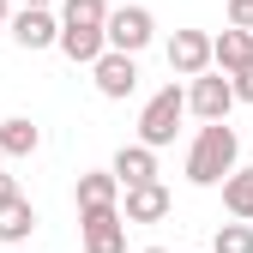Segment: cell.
<instances>
[{
  "label": "cell",
  "instance_id": "cell-23",
  "mask_svg": "<svg viewBox=\"0 0 253 253\" xmlns=\"http://www.w3.org/2000/svg\"><path fill=\"white\" fill-rule=\"evenodd\" d=\"M145 253H163V247H145Z\"/></svg>",
  "mask_w": 253,
  "mask_h": 253
},
{
  "label": "cell",
  "instance_id": "cell-2",
  "mask_svg": "<svg viewBox=\"0 0 253 253\" xmlns=\"http://www.w3.org/2000/svg\"><path fill=\"white\" fill-rule=\"evenodd\" d=\"M181 115H187V90H181V84H163V90H157V97L145 103V115H139V139H145L151 151L175 145V126H181Z\"/></svg>",
  "mask_w": 253,
  "mask_h": 253
},
{
  "label": "cell",
  "instance_id": "cell-8",
  "mask_svg": "<svg viewBox=\"0 0 253 253\" xmlns=\"http://www.w3.org/2000/svg\"><path fill=\"white\" fill-rule=\"evenodd\" d=\"M12 42L18 48H60V18H48V6H24L12 18Z\"/></svg>",
  "mask_w": 253,
  "mask_h": 253
},
{
  "label": "cell",
  "instance_id": "cell-21",
  "mask_svg": "<svg viewBox=\"0 0 253 253\" xmlns=\"http://www.w3.org/2000/svg\"><path fill=\"white\" fill-rule=\"evenodd\" d=\"M6 24H12V12H6V0H0V30H6Z\"/></svg>",
  "mask_w": 253,
  "mask_h": 253
},
{
  "label": "cell",
  "instance_id": "cell-6",
  "mask_svg": "<svg viewBox=\"0 0 253 253\" xmlns=\"http://www.w3.org/2000/svg\"><path fill=\"white\" fill-rule=\"evenodd\" d=\"M90 73H97V90H103L109 103L133 97V84H139V67H133V54H126V48H109V54H103Z\"/></svg>",
  "mask_w": 253,
  "mask_h": 253
},
{
  "label": "cell",
  "instance_id": "cell-12",
  "mask_svg": "<svg viewBox=\"0 0 253 253\" xmlns=\"http://www.w3.org/2000/svg\"><path fill=\"white\" fill-rule=\"evenodd\" d=\"M121 199V175L115 169H97V175H79V211H103Z\"/></svg>",
  "mask_w": 253,
  "mask_h": 253
},
{
  "label": "cell",
  "instance_id": "cell-7",
  "mask_svg": "<svg viewBox=\"0 0 253 253\" xmlns=\"http://www.w3.org/2000/svg\"><path fill=\"white\" fill-rule=\"evenodd\" d=\"M151 37H157V24H151V12H145V6H121V12H109V48L139 54Z\"/></svg>",
  "mask_w": 253,
  "mask_h": 253
},
{
  "label": "cell",
  "instance_id": "cell-24",
  "mask_svg": "<svg viewBox=\"0 0 253 253\" xmlns=\"http://www.w3.org/2000/svg\"><path fill=\"white\" fill-rule=\"evenodd\" d=\"M0 157H6V151H0Z\"/></svg>",
  "mask_w": 253,
  "mask_h": 253
},
{
  "label": "cell",
  "instance_id": "cell-19",
  "mask_svg": "<svg viewBox=\"0 0 253 253\" xmlns=\"http://www.w3.org/2000/svg\"><path fill=\"white\" fill-rule=\"evenodd\" d=\"M229 79H235V97L253 103V67H241V73H229Z\"/></svg>",
  "mask_w": 253,
  "mask_h": 253
},
{
  "label": "cell",
  "instance_id": "cell-11",
  "mask_svg": "<svg viewBox=\"0 0 253 253\" xmlns=\"http://www.w3.org/2000/svg\"><path fill=\"white\" fill-rule=\"evenodd\" d=\"M211 54H217V67H223V73H241V67H253V30L229 24L223 37H211Z\"/></svg>",
  "mask_w": 253,
  "mask_h": 253
},
{
  "label": "cell",
  "instance_id": "cell-5",
  "mask_svg": "<svg viewBox=\"0 0 253 253\" xmlns=\"http://www.w3.org/2000/svg\"><path fill=\"white\" fill-rule=\"evenodd\" d=\"M211 60L217 54H211V37H205V30H175V37H169V67L181 79H199Z\"/></svg>",
  "mask_w": 253,
  "mask_h": 253
},
{
  "label": "cell",
  "instance_id": "cell-1",
  "mask_svg": "<svg viewBox=\"0 0 253 253\" xmlns=\"http://www.w3.org/2000/svg\"><path fill=\"white\" fill-rule=\"evenodd\" d=\"M235 157H241L235 126L229 121H205L199 139H193V151H187V181H193V187H223L235 175Z\"/></svg>",
  "mask_w": 253,
  "mask_h": 253
},
{
  "label": "cell",
  "instance_id": "cell-14",
  "mask_svg": "<svg viewBox=\"0 0 253 253\" xmlns=\"http://www.w3.org/2000/svg\"><path fill=\"white\" fill-rule=\"evenodd\" d=\"M30 229H37V211H30V199H12V205H0V241L18 247Z\"/></svg>",
  "mask_w": 253,
  "mask_h": 253
},
{
  "label": "cell",
  "instance_id": "cell-10",
  "mask_svg": "<svg viewBox=\"0 0 253 253\" xmlns=\"http://www.w3.org/2000/svg\"><path fill=\"white\" fill-rule=\"evenodd\" d=\"M115 175H121V187H145V181H157V151L139 139V145H121L115 151Z\"/></svg>",
  "mask_w": 253,
  "mask_h": 253
},
{
  "label": "cell",
  "instance_id": "cell-9",
  "mask_svg": "<svg viewBox=\"0 0 253 253\" xmlns=\"http://www.w3.org/2000/svg\"><path fill=\"white\" fill-rule=\"evenodd\" d=\"M163 217H169V187L163 181L126 187V223H163Z\"/></svg>",
  "mask_w": 253,
  "mask_h": 253
},
{
  "label": "cell",
  "instance_id": "cell-13",
  "mask_svg": "<svg viewBox=\"0 0 253 253\" xmlns=\"http://www.w3.org/2000/svg\"><path fill=\"white\" fill-rule=\"evenodd\" d=\"M42 145V133H37V121H24V115H12V121H0V151L6 157H30Z\"/></svg>",
  "mask_w": 253,
  "mask_h": 253
},
{
  "label": "cell",
  "instance_id": "cell-17",
  "mask_svg": "<svg viewBox=\"0 0 253 253\" xmlns=\"http://www.w3.org/2000/svg\"><path fill=\"white\" fill-rule=\"evenodd\" d=\"M211 253H253V229H247V217H241V223H223V229H217Z\"/></svg>",
  "mask_w": 253,
  "mask_h": 253
},
{
  "label": "cell",
  "instance_id": "cell-16",
  "mask_svg": "<svg viewBox=\"0 0 253 253\" xmlns=\"http://www.w3.org/2000/svg\"><path fill=\"white\" fill-rule=\"evenodd\" d=\"M60 24H109V0H60Z\"/></svg>",
  "mask_w": 253,
  "mask_h": 253
},
{
  "label": "cell",
  "instance_id": "cell-3",
  "mask_svg": "<svg viewBox=\"0 0 253 253\" xmlns=\"http://www.w3.org/2000/svg\"><path fill=\"white\" fill-rule=\"evenodd\" d=\"M84 229V253H126V211L103 205V211H79Z\"/></svg>",
  "mask_w": 253,
  "mask_h": 253
},
{
  "label": "cell",
  "instance_id": "cell-4",
  "mask_svg": "<svg viewBox=\"0 0 253 253\" xmlns=\"http://www.w3.org/2000/svg\"><path fill=\"white\" fill-rule=\"evenodd\" d=\"M229 103H241V97H235V79H223V73H199L193 90H187V109L199 121H229Z\"/></svg>",
  "mask_w": 253,
  "mask_h": 253
},
{
  "label": "cell",
  "instance_id": "cell-18",
  "mask_svg": "<svg viewBox=\"0 0 253 253\" xmlns=\"http://www.w3.org/2000/svg\"><path fill=\"white\" fill-rule=\"evenodd\" d=\"M229 24H241V30H253V0H229Z\"/></svg>",
  "mask_w": 253,
  "mask_h": 253
},
{
  "label": "cell",
  "instance_id": "cell-15",
  "mask_svg": "<svg viewBox=\"0 0 253 253\" xmlns=\"http://www.w3.org/2000/svg\"><path fill=\"white\" fill-rule=\"evenodd\" d=\"M223 205H229V217H253V169H235L223 181Z\"/></svg>",
  "mask_w": 253,
  "mask_h": 253
},
{
  "label": "cell",
  "instance_id": "cell-20",
  "mask_svg": "<svg viewBox=\"0 0 253 253\" xmlns=\"http://www.w3.org/2000/svg\"><path fill=\"white\" fill-rule=\"evenodd\" d=\"M12 199H18V181H12V175H0V205H12Z\"/></svg>",
  "mask_w": 253,
  "mask_h": 253
},
{
  "label": "cell",
  "instance_id": "cell-22",
  "mask_svg": "<svg viewBox=\"0 0 253 253\" xmlns=\"http://www.w3.org/2000/svg\"><path fill=\"white\" fill-rule=\"evenodd\" d=\"M24 6H54V0H24Z\"/></svg>",
  "mask_w": 253,
  "mask_h": 253
}]
</instances>
